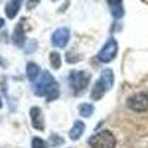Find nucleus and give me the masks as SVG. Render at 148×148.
<instances>
[{
	"label": "nucleus",
	"mask_w": 148,
	"mask_h": 148,
	"mask_svg": "<svg viewBox=\"0 0 148 148\" xmlns=\"http://www.w3.org/2000/svg\"><path fill=\"white\" fill-rule=\"evenodd\" d=\"M34 93L37 96H45L47 101H53L59 95V86L58 82L51 76L49 71H43L40 80L34 86Z\"/></svg>",
	"instance_id": "1"
},
{
	"label": "nucleus",
	"mask_w": 148,
	"mask_h": 148,
	"mask_svg": "<svg viewBox=\"0 0 148 148\" xmlns=\"http://www.w3.org/2000/svg\"><path fill=\"white\" fill-rule=\"evenodd\" d=\"M114 84V73L111 70H104L101 73L99 79L96 80V83L93 84L92 88V92H90V96L92 99L96 101V99H101V98L113 88Z\"/></svg>",
	"instance_id": "2"
},
{
	"label": "nucleus",
	"mask_w": 148,
	"mask_h": 148,
	"mask_svg": "<svg viewBox=\"0 0 148 148\" xmlns=\"http://www.w3.org/2000/svg\"><path fill=\"white\" fill-rule=\"evenodd\" d=\"M68 80H70V88L73 89V93L80 95L88 88V84L90 82V74L86 71H82V70H74L70 73Z\"/></svg>",
	"instance_id": "3"
},
{
	"label": "nucleus",
	"mask_w": 148,
	"mask_h": 148,
	"mask_svg": "<svg viewBox=\"0 0 148 148\" xmlns=\"http://www.w3.org/2000/svg\"><path fill=\"white\" fill-rule=\"evenodd\" d=\"M89 145L92 148H114L116 138L110 130H101L89 138Z\"/></svg>",
	"instance_id": "4"
},
{
	"label": "nucleus",
	"mask_w": 148,
	"mask_h": 148,
	"mask_svg": "<svg viewBox=\"0 0 148 148\" xmlns=\"http://www.w3.org/2000/svg\"><path fill=\"white\" fill-rule=\"evenodd\" d=\"M127 107L132 111L136 113H142V111L148 110V93L141 92V93H135L127 99Z\"/></svg>",
	"instance_id": "5"
},
{
	"label": "nucleus",
	"mask_w": 148,
	"mask_h": 148,
	"mask_svg": "<svg viewBox=\"0 0 148 148\" xmlns=\"http://www.w3.org/2000/svg\"><path fill=\"white\" fill-rule=\"evenodd\" d=\"M117 49H119V46H117L116 39H108L105 46L99 51V53H98V59H99L101 62H111L117 55Z\"/></svg>",
	"instance_id": "6"
},
{
	"label": "nucleus",
	"mask_w": 148,
	"mask_h": 148,
	"mask_svg": "<svg viewBox=\"0 0 148 148\" xmlns=\"http://www.w3.org/2000/svg\"><path fill=\"white\" fill-rule=\"evenodd\" d=\"M70 40V30L68 28H58L52 34V45L55 47H65Z\"/></svg>",
	"instance_id": "7"
},
{
	"label": "nucleus",
	"mask_w": 148,
	"mask_h": 148,
	"mask_svg": "<svg viewBox=\"0 0 148 148\" xmlns=\"http://www.w3.org/2000/svg\"><path fill=\"white\" fill-rule=\"evenodd\" d=\"M30 119H31V125H33L34 129H37V130H43L45 129L43 114H42V110L39 107H33L30 110Z\"/></svg>",
	"instance_id": "8"
},
{
	"label": "nucleus",
	"mask_w": 148,
	"mask_h": 148,
	"mask_svg": "<svg viewBox=\"0 0 148 148\" xmlns=\"http://www.w3.org/2000/svg\"><path fill=\"white\" fill-rule=\"evenodd\" d=\"M21 5H22V0H10L9 3H6L5 6V14L9 19H14L16 15H18V12L21 9Z\"/></svg>",
	"instance_id": "9"
},
{
	"label": "nucleus",
	"mask_w": 148,
	"mask_h": 148,
	"mask_svg": "<svg viewBox=\"0 0 148 148\" xmlns=\"http://www.w3.org/2000/svg\"><path fill=\"white\" fill-rule=\"evenodd\" d=\"M107 2L110 3V8H111V14H113V16L116 19H120L123 18V15H125V9H123V0H107Z\"/></svg>",
	"instance_id": "10"
},
{
	"label": "nucleus",
	"mask_w": 148,
	"mask_h": 148,
	"mask_svg": "<svg viewBox=\"0 0 148 148\" xmlns=\"http://www.w3.org/2000/svg\"><path fill=\"white\" fill-rule=\"evenodd\" d=\"M12 40H14V43L19 47H22L24 43H25V33H24V28H22V22H19L15 27L14 34H12Z\"/></svg>",
	"instance_id": "11"
},
{
	"label": "nucleus",
	"mask_w": 148,
	"mask_h": 148,
	"mask_svg": "<svg viewBox=\"0 0 148 148\" xmlns=\"http://www.w3.org/2000/svg\"><path fill=\"white\" fill-rule=\"evenodd\" d=\"M84 132V123L83 121H76L74 123L73 129L70 130V139L71 141H77Z\"/></svg>",
	"instance_id": "12"
},
{
	"label": "nucleus",
	"mask_w": 148,
	"mask_h": 148,
	"mask_svg": "<svg viewBox=\"0 0 148 148\" xmlns=\"http://www.w3.org/2000/svg\"><path fill=\"white\" fill-rule=\"evenodd\" d=\"M39 74H40V68L37 64L34 62H28L27 64V77L30 82H36L37 77H39Z\"/></svg>",
	"instance_id": "13"
},
{
	"label": "nucleus",
	"mask_w": 148,
	"mask_h": 148,
	"mask_svg": "<svg viewBox=\"0 0 148 148\" xmlns=\"http://www.w3.org/2000/svg\"><path fill=\"white\" fill-rule=\"evenodd\" d=\"M79 113L82 117H90L93 114V105L92 104H82L79 107Z\"/></svg>",
	"instance_id": "14"
},
{
	"label": "nucleus",
	"mask_w": 148,
	"mask_h": 148,
	"mask_svg": "<svg viewBox=\"0 0 148 148\" xmlns=\"http://www.w3.org/2000/svg\"><path fill=\"white\" fill-rule=\"evenodd\" d=\"M49 59H51V64H52V67H53L55 70H58V68L61 67V55H59L58 52H52Z\"/></svg>",
	"instance_id": "15"
},
{
	"label": "nucleus",
	"mask_w": 148,
	"mask_h": 148,
	"mask_svg": "<svg viewBox=\"0 0 148 148\" xmlns=\"http://www.w3.org/2000/svg\"><path fill=\"white\" fill-rule=\"evenodd\" d=\"M33 148H47V144L40 138H34L33 139Z\"/></svg>",
	"instance_id": "16"
},
{
	"label": "nucleus",
	"mask_w": 148,
	"mask_h": 148,
	"mask_svg": "<svg viewBox=\"0 0 148 148\" xmlns=\"http://www.w3.org/2000/svg\"><path fill=\"white\" fill-rule=\"evenodd\" d=\"M39 2H40V0H27V9L28 10L34 9L37 5H39Z\"/></svg>",
	"instance_id": "17"
},
{
	"label": "nucleus",
	"mask_w": 148,
	"mask_h": 148,
	"mask_svg": "<svg viewBox=\"0 0 148 148\" xmlns=\"http://www.w3.org/2000/svg\"><path fill=\"white\" fill-rule=\"evenodd\" d=\"M0 108H2V101H0Z\"/></svg>",
	"instance_id": "18"
},
{
	"label": "nucleus",
	"mask_w": 148,
	"mask_h": 148,
	"mask_svg": "<svg viewBox=\"0 0 148 148\" xmlns=\"http://www.w3.org/2000/svg\"><path fill=\"white\" fill-rule=\"evenodd\" d=\"M53 2H55V0H53Z\"/></svg>",
	"instance_id": "19"
}]
</instances>
